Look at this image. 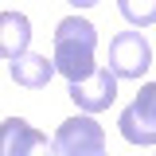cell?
Wrapping results in <instances>:
<instances>
[{
  "label": "cell",
  "instance_id": "cell-1",
  "mask_svg": "<svg viewBox=\"0 0 156 156\" xmlns=\"http://www.w3.org/2000/svg\"><path fill=\"white\" fill-rule=\"evenodd\" d=\"M94 51H98V27L90 23V20H82V16L58 20L51 58H55L58 74L66 78V82H86V78L98 70Z\"/></svg>",
  "mask_w": 156,
  "mask_h": 156
},
{
  "label": "cell",
  "instance_id": "cell-2",
  "mask_svg": "<svg viewBox=\"0 0 156 156\" xmlns=\"http://www.w3.org/2000/svg\"><path fill=\"white\" fill-rule=\"evenodd\" d=\"M55 156H109L105 129L94 121V113H78L55 129Z\"/></svg>",
  "mask_w": 156,
  "mask_h": 156
},
{
  "label": "cell",
  "instance_id": "cell-3",
  "mask_svg": "<svg viewBox=\"0 0 156 156\" xmlns=\"http://www.w3.org/2000/svg\"><path fill=\"white\" fill-rule=\"evenodd\" d=\"M117 129L129 144H156V82L136 90V98L117 117Z\"/></svg>",
  "mask_w": 156,
  "mask_h": 156
},
{
  "label": "cell",
  "instance_id": "cell-4",
  "mask_svg": "<svg viewBox=\"0 0 156 156\" xmlns=\"http://www.w3.org/2000/svg\"><path fill=\"white\" fill-rule=\"evenodd\" d=\"M152 66V43L140 31H117L109 39V70L117 78H140Z\"/></svg>",
  "mask_w": 156,
  "mask_h": 156
},
{
  "label": "cell",
  "instance_id": "cell-5",
  "mask_svg": "<svg viewBox=\"0 0 156 156\" xmlns=\"http://www.w3.org/2000/svg\"><path fill=\"white\" fill-rule=\"evenodd\" d=\"M0 156H55V136L39 133L23 117H4V125H0Z\"/></svg>",
  "mask_w": 156,
  "mask_h": 156
},
{
  "label": "cell",
  "instance_id": "cell-6",
  "mask_svg": "<svg viewBox=\"0 0 156 156\" xmlns=\"http://www.w3.org/2000/svg\"><path fill=\"white\" fill-rule=\"evenodd\" d=\"M66 94H70V101L82 113H101V109L113 105V98H117V74L109 66H98L86 82H70Z\"/></svg>",
  "mask_w": 156,
  "mask_h": 156
},
{
  "label": "cell",
  "instance_id": "cell-7",
  "mask_svg": "<svg viewBox=\"0 0 156 156\" xmlns=\"http://www.w3.org/2000/svg\"><path fill=\"white\" fill-rule=\"evenodd\" d=\"M58 74V66H55V58H47V55H20L16 62H8V78L16 82V86H23V90H47V82Z\"/></svg>",
  "mask_w": 156,
  "mask_h": 156
},
{
  "label": "cell",
  "instance_id": "cell-8",
  "mask_svg": "<svg viewBox=\"0 0 156 156\" xmlns=\"http://www.w3.org/2000/svg\"><path fill=\"white\" fill-rule=\"evenodd\" d=\"M27 43H31V20L23 12H0V55L16 62L20 55H27Z\"/></svg>",
  "mask_w": 156,
  "mask_h": 156
},
{
  "label": "cell",
  "instance_id": "cell-9",
  "mask_svg": "<svg viewBox=\"0 0 156 156\" xmlns=\"http://www.w3.org/2000/svg\"><path fill=\"white\" fill-rule=\"evenodd\" d=\"M117 8L133 27H152L156 23V0H117Z\"/></svg>",
  "mask_w": 156,
  "mask_h": 156
},
{
  "label": "cell",
  "instance_id": "cell-10",
  "mask_svg": "<svg viewBox=\"0 0 156 156\" xmlns=\"http://www.w3.org/2000/svg\"><path fill=\"white\" fill-rule=\"evenodd\" d=\"M66 4H74V8H94V4H101V0H66Z\"/></svg>",
  "mask_w": 156,
  "mask_h": 156
}]
</instances>
